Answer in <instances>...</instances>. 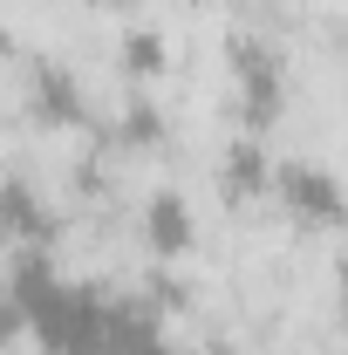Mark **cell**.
<instances>
[{"mask_svg":"<svg viewBox=\"0 0 348 355\" xmlns=\"http://www.w3.org/2000/svg\"><path fill=\"white\" fill-rule=\"evenodd\" d=\"M225 55H232V89H239V123H246V137H266L287 110V62L260 35H232Z\"/></svg>","mask_w":348,"mask_h":355,"instance_id":"1","label":"cell"},{"mask_svg":"<svg viewBox=\"0 0 348 355\" xmlns=\"http://www.w3.org/2000/svg\"><path fill=\"white\" fill-rule=\"evenodd\" d=\"M21 96H28V116L42 130H82V116H89V96H82L69 62H28Z\"/></svg>","mask_w":348,"mask_h":355,"instance_id":"2","label":"cell"},{"mask_svg":"<svg viewBox=\"0 0 348 355\" xmlns=\"http://www.w3.org/2000/svg\"><path fill=\"white\" fill-rule=\"evenodd\" d=\"M273 191H280V205L301 225L335 232V219H342V184H335L328 164H273Z\"/></svg>","mask_w":348,"mask_h":355,"instance_id":"3","label":"cell"},{"mask_svg":"<svg viewBox=\"0 0 348 355\" xmlns=\"http://www.w3.org/2000/svg\"><path fill=\"white\" fill-rule=\"evenodd\" d=\"M143 246L157 253V260H184L191 246H198V212H191V198L164 184V191H150L143 198Z\"/></svg>","mask_w":348,"mask_h":355,"instance_id":"4","label":"cell"},{"mask_svg":"<svg viewBox=\"0 0 348 355\" xmlns=\"http://www.w3.org/2000/svg\"><path fill=\"white\" fill-rule=\"evenodd\" d=\"M218 184H225V198H260V191H273V157H266L260 137H239V144L225 150Z\"/></svg>","mask_w":348,"mask_h":355,"instance_id":"5","label":"cell"},{"mask_svg":"<svg viewBox=\"0 0 348 355\" xmlns=\"http://www.w3.org/2000/svg\"><path fill=\"white\" fill-rule=\"evenodd\" d=\"M116 62H123V76H130V83H157V76H164V62H171V42H164L157 28H130L123 48H116Z\"/></svg>","mask_w":348,"mask_h":355,"instance_id":"6","label":"cell"},{"mask_svg":"<svg viewBox=\"0 0 348 355\" xmlns=\"http://www.w3.org/2000/svg\"><path fill=\"white\" fill-rule=\"evenodd\" d=\"M157 137H164V116L150 103H130L123 110V144H157Z\"/></svg>","mask_w":348,"mask_h":355,"instance_id":"7","label":"cell"},{"mask_svg":"<svg viewBox=\"0 0 348 355\" xmlns=\"http://www.w3.org/2000/svg\"><path fill=\"white\" fill-rule=\"evenodd\" d=\"M21 335H28V321H21V308H14L7 294H0V355H7V349H21Z\"/></svg>","mask_w":348,"mask_h":355,"instance_id":"8","label":"cell"},{"mask_svg":"<svg viewBox=\"0 0 348 355\" xmlns=\"http://www.w3.org/2000/svg\"><path fill=\"white\" fill-rule=\"evenodd\" d=\"M7 48H14V42H7V28H0V55H7Z\"/></svg>","mask_w":348,"mask_h":355,"instance_id":"9","label":"cell"}]
</instances>
